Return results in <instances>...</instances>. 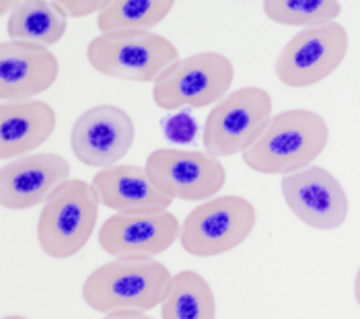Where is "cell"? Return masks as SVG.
Instances as JSON below:
<instances>
[{
    "instance_id": "cell-1",
    "label": "cell",
    "mask_w": 360,
    "mask_h": 319,
    "mask_svg": "<svg viewBox=\"0 0 360 319\" xmlns=\"http://www.w3.org/2000/svg\"><path fill=\"white\" fill-rule=\"evenodd\" d=\"M330 142V128L313 109H286L272 118L259 140L243 153V163L255 173L290 175L319 159Z\"/></svg>"
},
{
    "instance_id": "cell-2",
    "label": "cell",
    "mask_w": 360,
    "mask_h": 319,
    "mask_svg": "<svg viewBox=\"0 0 360 319\" xmlns=\"http://www.w3.org/2000/svg\"><path fill=\"white\" fill-rule=\"evenodd\" d=\"M171 272L157 260H113L95 268L83 284L84 303L103 315L153 311L163 305Z\"/></svg>"
},
{
    "instance_id": "cell-3",
    "label": "cell",
    "mask_w": 360,
    "mask_h": 319,
    "mask_svg": "<svg viewBox=\"0 0 360 319\" xmlns=\"http://www.w3.org/2000/svg\"><path fill=\"white\" fill-rule=\"evenodd\" d=\"M89 64L111 79L157 82L181 60L177 46L155 31L103 33L89 42Z\"/></svg>"
},
{
    "instance_id": "cell-4",
    "label": "cell",
    "mask_w": 360,
    "mask_h": 319,
    "mask_svg": "<svg viewBox=\"0 0 360 319\" xmlns=\"http://www.w3.org/2000/svg\"><path fill=\"white\" fill-rule=\"evenodd\" d=\"M99 198L91 184L68 180L44 204L37 220V241L46 256L66 260L77 256L95 233Z\"/></svg>"
},
{
    "instance_id": "cell-5",
    "label": "cell",
    "mask_w": 360,
    "mask_h": 319,
    "mask_svg": "<svg viewBox=\"0 0 360 319\" xmlns=\"http://www.w3.org/2000/svg\"><path fill=\"white\" fill-rule=\"evenodd\" d=\"M257 213L248 198L226 194L198 204L181 223V247L195 258H214L250 239Z\"/></svg>"
},
{
    "instance_id": "cell-6",
    "label": "cell",
    "mask_w": 360,
    "mask_h": 319,
    "mask_svg": "<svg viewBox=\"0 0 360 319\" xmlns=\"http://www.w3.org/2000/svg\"><path fill=\"white\" fill-rule=\"evenodd\" d=\"M272 97L262 87H241L210 109L204 122V149L217 159L243 155L274 118Z\"/></svg>"
},
{
    "instance_id": "cell-7",
    "label": "cell",
    "mask_w": 360,
    "mask_h": 319,
    "mask_svg": "<svg viewBox=\"0 0 360 319\" xmlns=\"http://www.w3.org/2000/svg\"><path fill=\"white\" fill-rule=\"evenodd\" d=\"M235 80L231 58L221 52H198L177 60L153 87L155 106L175 111L179 107L219 106Z\"/></svg>"
},
{
    "instance_id": "cell-8",
    "label": "cell",
    "mask_w": 360,
    "mask_h": 319,
    "mask_svg": "<svg viewBox=\"0 0 360 319\" xmlns=\"http://www.w3.org/2000/svg\"><path fill=\"white\" fill-rule=\"evenodd\" d=\"M348 31L342 23L303 29L278 54L276 79L292 89L319 85L342 66L348 54Z\"/></svg>"
},
{
    "instance_id": "cell-9",
    "label": "cell",
    "mask_w": 360,
    "mask_h": 319,
    "mask_svg": "<svg viewBox=\"0 0 360 319\" xmlns=\"http://www.w3.org/2000/svg\"><path fill=\"white\" fill-rule=\"evenodd\" d=\"M153 184L171 200L206 202L217 198L226 184L221 159L206 151L157 149L144 163Z\"/></svg>"
},
{
    "instance_id": "cell-10",
    "label": "cell",
    "mask_w": 360,
    "mask_h": 319,
    "mask_svg": "<svg viewBox=\"0 0 360 319\" xmlns=\"http://www.w3.org/2000/svg\"><path fill=\"white\" fill-rule=\"evenodd\" d=\"M181 235L171 211H136L110 216L99 229V247L115 260H155Z\"/></svg>"
},
{
    "instance_id": "cell-11",
    "label": "cell",
    "mask_w": 360,
    "mask_h": 319,
    "mask_svg": "<svg viewBox=\"0 0 360 319\" xmlns=\"http://www.w3.org/2000/svg\"><path fill=\"white\" fill-rule=\"evenodd\" d=\"M280 189L290 213L311 229L333 231L348 218V194L326 167L311 165L303 171L284 175Z\"/></svg>"
},
{
    "instance_id": "cell-12",
    "label": "cell",
    "mask_w": 360,
    "mask_h": 319,
    "mask_svg": "<svg viewBox=\"0 0 360 319\" xmlns=\"http://www.w3.org/2000/svg\"><path fill=\"white\" fill-rule=\"evenodd\" d=\"M134 122L117 106H95L79 115L70 132L75 157L86 167H113L134 144Z\"/></svg>"
},
{
    "instance_id": "cell-13",
    "label": "cell",
    "mask_w": 360,
    "mask_h": 319,
    "mask_svg": "<svg viewBox=\"0 0 360 319\" xmlns=\"http://www.w3.org/2000/svg\"><path fill=\"white\" fill-rule=\"evenodd\" d=\"M70 180V163L56 153H33L4 163L0 169V204L8 211H27L46 204Z\"/></svg>"
},
{
    "instance_id": "cell-14",
    "label": "cell",
    "mask_w": 360,
    "mask_h": 319,
    "mask_svg": "<svg viewBox=\"0 0 360 319\" xmlns=\"http://www.w3.org/2000/svg\"><path fill=\"white\" fill-rule=\"evenodd\" d=\"M60 75V62L50 48L29 42L0 44V101H29L48 91Z\"/></svg>"
},
{
    "instance_id": "cell-15",
    "label": "cell",
    "mask_w": 360,
    "mask_h": 319,
    "mask_svg": "<svg viewBox=\"0 0 360 319\" xmlns=\"http://www.w3.org/2000/svg\"><path fill=\"white\" fill-rule=\"evenodd\" d=\"M91 186L99 204L115 214L136 211H169L171 198L153 184L146 167L140 165H113L99 169Z\"/></svg>"
},
{
    "instance_id": "cell-16",
    "label": "cell",
    "mask_w": 360,
    "mask_h": 319,
    "mask_svg": "<svg viewBox=\"0 0 360 319\" xmlns=\"http://www.w3.org/2000/svg\"><path fill=\"white\" fill-rule=\"evenodd\" d=\"M54 130L56 111L46 101L0 104V159L27 157L31 151L46 144Z\"/></svg>"
},
{
    "instance_id": "cell-17",
    "label": "cell",
    "mask_w": 360,
    "mask_h": 319,
    "mask_svg": "<svg viewBox=\"0 0 360 319\" xmlns=\"http://www.w3.org/2000/svg\"><path fill=\"white\" fill-rule=\"evenodd\" d=\"M161 319H217L210 282L194 270L177 272L161 305Z\"/></svg>"
},
{
    "instance_id": "cell-18",
    "label": "cell",
    "mask_w": 360,
    "mask_h": 319,
    "mask_svg": "<svg viewBox=\"0 0 360 319\" xmlns=\"http://www.w3.org/2000/svg\"><path fill=\"white\" fill-rule=\"evenodd\" d=\"M68 27V19L56 11L54 2H19L13 15H8L6 33L13 42H29L39 46L58 44Z\"/></svg>"
},
{
    "instance_id": "cell-19",
    "label": "cell",
    "mask_w": 360,
    "mask_h": 319,
    "mask_svg": "<svg viewBox=\"0 0 360 319\" xmlns=\"http://www.w3.org/2000/svg\"><path fill=\"white\" fill-rule=\"evenodd\" d=\"M171 0H115L105 2L97 15V29L103 33L117 31H150L161 25L173 11Z\"/></svg>"
},
{
    "instance_id": "cell-20",
    "label": "cell",
    "mask_w": 360,
    "mask_h": 319,
    "mask_svg": "<svg viewBox=\"0 0 360 319\" xmlns=\"http://www.w3.org/2000/svg\"><path fill=\"white\" fill-rule=\"evenodd\" d=\"M262 11L278 25L315 29L335 23L342 4L335 0H266Z\"/></svg>"
},
{
    "instance_id": "cell-21",
    "label": "cell",
    "mask_w": 360,
    "mask_h": 319,
    "mask_svg": "<svg viewBox=\"0 0 360 319\" xmlns=\"http://www.w3.org/2000/svg\"><path fill=\"white\" fill-rule=\"evenodd\" d=\"M108 0H66V2H54L56 11L60 15H64L66 19H83V17H89V15H99L103 11Z\"/></svg>"
},
{
    "instance_id": "cell-22",
    "label": "cell",
    "mask_w": 360,
    "mask_h": 319,
    "mask_svg": "<svg viewBox=\"0 0 360 319\" xmlns=\"http://www.w3.org/2000/svg\"><path fill=\"white\" fill-rule=\"evenodd\" d=\"M195 130V120H192L190 113H177L173 118H169L165 124V134L169 140L173 142H190L194 140Z\"/></svg>"
},
{
    "instance_id": "cell-23",
    "label": "cell",
    "mask_w": 360,
    "mask_h": 319,
    "mask_svg": "<svg viewBox=\"0 0 360 319\" xmlns=\"http://www.w3.org/2000/svg\"><path fill=\"white\" fill-rule=\"evenodd\" d=\"M103 319H153L150 315L142 313V311H117V313H110Z\"/></svg>"
},
{
    "instance_id": "cell-24",
    "label": "cell",
    "mask_w": 360,
    "mask_h": 319,
    "mask_svg": "<svg viewBox=\"0 0 360 319\" xmlns=\"http://www.w3.org/2000/svg\"><path fill=\"white\" fill-rule=\"evenodd\" d=\"M17 6H19V2H0V15H2V17H4L6 13L13 15Z\"/></svg>"
},
{
    "instance_id": "cell-25",
    "label": "cell",
    "mask_w": 360,
    "mask_h": 319,
    "mask_svg": "<svg viewBox=\"0 0 360 319\" xmlns=\"http://www.w3.org/2000/svg\"><path fill=\"white\" fill-rule=\"evenodd\" d=\"M354 296H356V303H359L360 307V268L359 272H356V280H354Z\"/></svg>"
},
{
    "instance_id": "cell-26",
    "label": "cell",
    "mask_w": 360,
    "mask_h": 319,
    "mask_svg": "<svg viewBox=\"0 0 360 319\" xmlns=\"http://www.w3.org/2000/svg\"><path fill=\"white\" fill-rule=\"evenodd\" d=\"M2 319H27V318H23V315H4Z\"/></svg>"
}]
</instances>
